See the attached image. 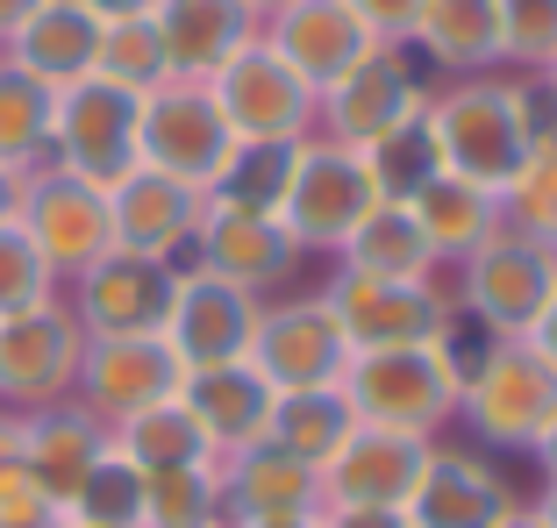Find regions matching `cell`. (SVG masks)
Returning a JSON list of instances; mask_svg holds the SVG:
<instances>
[{"label":"cell","mask_w":557,"mask_h":528,"mask_svg":"<svg viewBox=\"0 0 557 528\" xmlns=\"http://www.w3.org/2000/svg\"><path fill=\"white\" fill-rule=\"evenodd\" d=\"M429 136H436V165L458 172L472 186H500L515 179V165L529 158L536 136H557V93L543 79H500V72H479V79H450L443 93H429L422 108Z\"/></svg>","instance_id":"1"},{"label":"cell","mask_w":557,"mask_h":528,"mask_svg":"<svg viewBox=\"0 0 557 528\" xmlns=\"http://www.w3.org/2000/svg\"><path fill=\"white\" fill-rule=\"evenodd\" d=\"M344 400L364 429H394V436H422L436 443L458 422V336L450 343H414V350H350L344 364Z\"/></svg>","instance_id":"2"},{"label":"cell","mask_w":557,"mask_h":528,"mask_svg":"<svg viewBox=\"0 0 557 528\" xmlns=\"http://www.w3.org/2000/svg\"><path fill=\"white\" fill-rule=\"evenodd\" d=\"M458 422L479 436L486 450H529L557 414V364L543 357L529 336H486L479 350H465V322H458Z\"/></svg>","instance_id":"3"},{"label":"cell","mask_w":557,"mask_h":528,"mask_svg":"<svg viewBox=\"0 0 557 528\" xmlns=\"http://www.w3.org/2000/svg\"><path fill=\"white\" fill-rule=\"evenodd\" d=\"M379 200H386V193H379L364 150H344V143H329V136H308V143H294V172H286L278 222H286V236L300 243V257H314V250L336 257V250L350 243V229L372 222Z\"/></svg>","instance_id":"4"},{"label":"cell","mask_w":557,"mask_h":528,"mask_svg":"<svg viewBox=\"0 0 557 528\" xmlns=\"http://www.w3.org/2000/svg\"><path fill=\"white\" fill-rule=\"evenodd\" d=\"M557 293V250L543 236H522V229H500L493 243H479L472 257L458 264V322H472L479 336H529L543 322Z\"/></svg>","instance_id":"5"},{"label":"cell","mask_w":557,"mask_h":528,"mask_svg":"<svg viewBox=\"0 0 557 528\" xmlns=\"http://www.w3.org/2000/svg\"><path fill=\"white\" fill-rule=\"evenodd\" d=\"M322 300L344 322L350 350H414L458 336V307L436 279H364L336 264V279H322Z\"/></svg>","instance_id":"6"},{"label":"cell","mask_w":557,"mask_h":528,"mask_svg":"<svg viewBox=\"0 0 557 528\" xmlns=\"http://www.w3.org/2000/svg\"><path fill=\"white\" fill-rule=\"evenodd\" d=\"M136 129H144V93L115 79H79L58 93V115H50V143H58V172L115 193L144 158H136Z\"/></svg>","instance_id":"7"},{"label":"cell","mask_w":557,"mask_h":528,"mask_svg":"<svg viewBox=\"0 0 557 528\" xmlns=\"http://www.w3.org/2000/svg\"><path fill=\"white\" fill-rule=\"evenodd\" d=\"M208 93H214V108H222V122H230L236 150H294V143L314 136V93L294 79V65H286L264 36L214 72Z\"/></svg>","instance_id":"8"},{"label":"cell","mask_w":557,"mask_h":528,"mask_svg":"<svg viewBox=\"0 0 557 528\" xmlns=\"http://www.w3.org/2000/svg\"><path fill=\"white\" fill-rule=\"evenodd\" d=\"M429 108L422 93V65L408 43H379L364 65H350L344 79L314 100V136L344 150H379L386 136H400L414 115Z\"/></svg>","instance_id":"9"},{"label":"cell","mask_w":557,"mask_h":528,"mask_svg":"<svg viewBox=\"0 0 557 528\" xmlns=\"http://www.w3.org/2000/svg\"><path fill=\"white\" fill-rule=\"evenodd\" d=\"M136 158L164 179H186L200 193H214V179L230 172L236 136L222 122L208 86L194 79H164L158 93H144V129H136Z\"/></svg>","instance_id":"10"},{"label":"cell","mask_w":557,"mask_h":528,"mask_svg":"<svg viewBox=\"0 0 557 528\" xmlns=\"http://www.w3.org/2000/svg\"><path fill=\"white\" fill-rule=\"evenodd\" d=\"M250 364H258L272 393H308V386H336L350 364L344 322L329 314L322 293H294V300H264L258 314V343H250Z\"/></svg>","instance_id":"11"},{"label":"cell","mask_w":557,"mask_h":528,"mask_svg":"<svg viewBox=\"0 0 557 528\" xmlns=\"http://www.w3.org/2000/svg\"><path fill=\"white\" fill-rule=\"evenodd\" d=\"M258 314H264L258 293H244V286L214 279V272H200V264H186L180 293H172V314H164V343L180 350L186 372L244 364L250 343H258Z\"/></svg>","instance_id":"12"},{"label":"cell","mask_w":557,"mask_h":528,"mask_svg":"<svg viewBox=\"0 0 557 528\" xmlns=\"http://www.w3.org/2000/svg\"><path fill=\"white\" fill-rule=\"evenodd\" d=\"M515 507H522V493L500 479V464L486 450L429 443V464L400 514H408V528H500Z\"/></svg>","instance_id":"13"},{"label":"cell","mask_w":557,"mask_h":528,"mask_svg":"<svg viewBox=\"0 0 557 528\" xmlns=\"http://www.w3.org/2000/svg\"><path fill=\"white\" fill-rule=\"evenodd\" d=\"M258 36L278 50V58H286V65H294V79L308 86L314 100L344 79L350 65H364V58L379 50V36L350 15L344 0H286L278 15H264Z\"/></svg>","instance_id":"14"},{"label":"cell","mask_w":557,"mask_h":528,"mask_svg":"<svg viewBox=\"0 0 557 528\" xmlns=\"http://www.w3.org/2000/svg\"><path fill=\"white\" fill-rule=\"evenodd\" d=\"M194 264L264 300V293H278V286L300 272V243L286 236L278 215H250V208H222V200H208L200 236H194Z\"/></svg>","instance_id":"15"},{"label":"cell","mask_w":557,"mask_h":528,"mask_svg":"<svg viewBox=\"0 0 557 528\" xmlns=\"http://www.w3.org/2000/svg\"><path fill=\"white\" fill-rule=\"evenodd\" d=\"M108 215H115V250H129V257H158V264L180 272V257H194L208 193L186 186V179H164V172L136 165L129 179L108 193Z\"/></svg>","instance_id":"16"},{"label":"cell","mask_w":557,"mask_h":528,"mask_svg":"<svg viewBox=\"0 0 557 528\" xmlns=\"http://www.w3.org/2000/svg\"><path fill=\"white\" fill-rule=\"evenodd\" d=\"M79 386L94 400V414L129 422V414L158 407V400L186 393V364L164 336H94L79 357Z\"/></svg>","instance_id":"17"},{"label":"cell","mask_w":557,"mask_h":528,"mask_svg":"<svg viewBox=\"0 0 557 528\" xmlns=\"http://www.w3.org/2000/svg\"><path fill=\"white\" fill-rule=\"evenodd\" d=\"M180 293V272L158 257L108 250L79 272V329L86 336H164V314Z\"/></svg>","instance_id":"18"},{"label":"cell","mask_w":557,"mask_h":528,"mask_svg":"<svg viewBox=\"0 0 557 528\" xmlns=\"http://www.w3.org/2000/svg\"><path fill=\"white\" fill-rule=\"evenodd\" d=\"M22 215H29L22 229H29V243L50 257V272H86V264H100L115 250L108 193L72 179V172H44V179L29 186V208H22Z\"/></svg>","instance_id":"19"},{"label":"cell","mask_w":557,"mask_h":528,"mask_svg":"<svg viewBox=\"0 0 557 528\" xmlns=\"http://www.w3.org/2000/svg\"><path fill=\"white\" fill-rule=\"evenodd\" d=\"M422 464H429L422 436H394V429H364L358 422V436L322 464V507H408Z\"/></svg>","instance_id":"20"},{"label":"cell","mask_w":557,"mask_h":528,"mask_svg":"<svg viewBox=\"0 0 557 528\" xmlns=\"http://www.w3.org/2000/svg\"><path fill=\"white\" fill-rule=\"evenodd\" d=\"M222 507L230 521H314L322 514V472L278 443H250L222 457Z\"/></svg>","instance_id":"21"},{"label":"cell","mask_w":557,"mask_h":528,"mask_svg":"<svg viewBox=\"0 0 557 528\" xmlns=\"http://www.w3.org/2000/svg\"><path fill=\"white\" fill-rule=\"evenodd\" d=\"M86 357V329L58 307H29L0 322V393L15 400H50L79 379Z\"/></svg>","instance_id":"22"},{"label":"cell","mask_w":557,"mask_h":528,"mask_svg":"<svg viewBox=\"0 0 557 528\" xmlns=\"http://www.w3.org/2000/svg\"><path fill=\"white\" fill-rule=\"evenodd\" d=\"M150 22H158V36H164L172 79H194V86H208L214 72L230 65L236 50H250L258 29H264L244 0H158Z\"/></svg>","instance_id":"23"},{"label":"cell","mask_w":557,"mask_h":528,"mask_svg":"<svg viewBox=\"0 0 557 528\" xmlns=\"http://www.w3.org/2000/svg\"><path fill=\"white\" fill-rule=\"evenodd\" d=\"M414 65H436L450 79H479V72L508 65L500 43V0H422V15L408 29Z\"/></svg>","instance_id":"24"},{"label":"cell","mask_w":557,"mask_h":528,"mask_svg":"<svg viewBox=\"0 0 557 528\" xmlns=\"http://www.w3.org/2000/svg\"><path fill=\"white\" fill-rule=\"evenodd\" d=\"M400 208H408L414 229L429 236V257H436V264H465L479 243H493V236L508 229L500 193H493V186L458 179V172H429V179L414 186Z\"/></svg>","instance_id":"25"},{"label":"cell","mask_w":557,"mask_h":528,"mask_svg":"<svg viewBox=\"0 0 557 528\" xmlns=\"http://www.w3.org/2000/svg\"><path fill=\"white\" fill-rule=\"evenodd\" d=\"M186 414L200 422V436L214 443V457H230V450H250L264 443V422H272V379H264L258 364H214V372H186Z\"/></svg>","instance_id":"26"},{"label":"cell","mask_w":557,"mask_h":528,"mask_svg":"<svg viewBox=\"0 0 557 528\" xmlns=\"http://www.w3.org/2000/svg\"><path fill=\"white\" fill-rule=\"evenodd\" d=\"M100 29H108V22H100L86 0H44V8H36L8 43H15V65L29 72V79H44L50 93H65V86L94 79Z\"/></svg>","instance_id":"27"},{"label":"cell","mask_w":557,"mask_h":528,"mask_svg":"<svg viewBox=\"0 0 557 528\" xmlns=\"http://www.w3.org/2000/svg\"><path fill=\"white\" fill-rule=\"evenodd\" d=\"M100 450H108V436H100V422H94V414H79V407L36 414L29 436H22V464L36 472V486H44L58 507L86 486V472L100 464Z\"/></svg>","instance_id":"28"},{"label":"cell","mask_w":557,"mask_h":528,"mask_svg":"<svg viewBox=\"0 0 557 528\" xmlns=\"http://www.w3.org/2000/svg\"><path fill=\"white\" fill-rule=\"evenodd\" d=\"M115 450L144 472V479H158V472H194V464H222L214 443L200 436V422L186 414V400H158V407L115 422Z\"/></svg>","instance_id":"29"},{"label":"cell","mask_w":557,"mask_h":528,"mask_svg":"<svg viewBox=\"0 0 557 528\" xmlns=\"http://www.w3.org/2000/svg\"><path fill=\"white\" fill-rule=\"evenodd\" d=\"M358 436V414H350L344 386H308V393H278L272 400V422H264V443L294 450V457H308L314 472H322L336 450Z\"/></svg>","instance_id":"30"},{"label":"cell","mask_w":557,"mask_h":528,"mask_svg":"<svg viewBox=\"0 0 557 528\" xmlns=\"http://www.w3.org/2000/svg\"><path fill=\"white\" fill-rule=\"evenodd\" d=\"M344 272H364V279H436V257H429V236L414 229V215L400 200H379L372 222L350 229V243L336 250Z\"/></svg>","instance_id":"31"},{"label":"cell","mask_w":557,"mask_h":528,"mask_svg":"<svg viewBox=\"0 0 557 528\" xmlns=\"http://www.w3.org/2000/svg\"><path fill=\"white\" fill-rule=\"evenodd\" d=\"M144 472L122 457L115 443L100 450V464L86 472V486L65 500V521L72 528H144Z\"/></svg>","instance_id":"32"},{"label":"cell","mask_w":557,"mask_h":528,"mask_svg":"<svg viewBox=\"0 0 557 528\" xmlns=\"http://www.w3.org/2000/svg\"><path fill=\"white\" fill-rule=\"evenodd\" d=\"M144 528H230V507H222V464L158 472V479L144 486Z\"/></svg>","instance_id":"33"},{"label":"cell","mask_w":557,"mask_h":528,"mask_svg":"<svg viewBox=\"0 0 557 528\" xmlns=\"http://www.w3.org/2000/svg\"><path fill=\"white\" fill-rule=\"evenodd\" d=\"M100 79L129 86V93H158L164 79H172V58H164V36L150 15H122L100 29Z\"/></svg>","instance_id":"34"},{"label":"cell","mask_w":557,"mask_h":528,"mask_svg":"<svg viewBox=\"0 0 557 528\" xmlns=\"http://www.w3.org/2000/svg\"><path fill=\"white\" fill-rule=\"evenodd\" d=\"M50 115H58V93L22 65H0V165L36 158L50 143Z\"/></svg>","instance_id":"35"},{"label":"cell","mask_w":557,"mask_h":528,"mask_svg":"<svg viewBox=\"0 0 557 528\" xmlns=\"http://www.w3.org/2000/svg\"><path fill=\"white\" fill-rule=\"evenodd\" d=\"M500 215H508V229L550 243V229H557V136H536V143H529L515 179L500 186Z\"/></svg>","instance_id":"36"},{"label":"cell","mask_w":557,"mask_h":528,"mask_svg":"<svg viewBox=\"0 0 557 528\" xmlns=\"http://www.w3.org/2000/svg\"><path fill=\"white\" fill-rule=\"evenodd\" d=\"M286 172H294V150H236L230 172L214 179L208 200H222V208H250V215H278Z\"/></svg>","instance_id":"37"},{"label":"cell","mask_w":557,"mask_h":528,"mask_svg":"<svg viewBox=\"0 0 557 528\" xmlns=\"http://www.w3.org/2000/svg\"><path fill=\"white\" fill-rule=\"evenodd\" d=\"M500 43L522 79H543L557 65V0H500Z\"/></svg>","instance_id":"38"},{"label":"cell","mask_w":557,"mask_h":528,"mask_svg":"<svg viewBox=\"0 0 557 528\" xmlns=\"http://www.w3.org/2000/svg\"><path fill=\"white\" fill-rule=\"evenodd\" d=\"M29 307H50V257L29 243L22 222H0V322Z\"/></svg>","instance_id":"39"},{"label":"cell","mask_w":557,"mask_h":528,"mask_svg":"<svg viewBox=\"0 0 557 528\" xmlns=\"http://www.w3.org/2000/svg\"><path fill=\"white\" fill-rule=\"evenodd\" d=\"M364 158H372V179H379V193H386V200H408L429 172H443L436 165V136H429L422 115H414L400 136H386L379 150H364Z\"/></svg>","instance_id":"40"},{"label":"cell","mask_w":557,"mask_h":528,"mask_svg":"<svg viewBox=\"0 0 557 528\" xmlns=\"http://www.w3.org/2000/svg\"><path fill=\"white\" fill-rule=\"evenodd\" d=\"M344 8L379 36V43H408L414 15H422V0H344Z\"/></svg>","instance_id":"41"},{"label":"cell","mask_w":557,"mask_h":528,"mask_svg":"<svg viewBox=\"0 0 557 528\" xmlns=\"http://www.w3.org/2000/svg\"><path fill=\"white\" fill-rule=\"evenodd\" d=\"M322 528H408L400 507H322Z\"/></svg>","instance_id":"42"},{"label":"cell","mask_w":557,"mask_h":528,"mask_svg":"<svg viewBox=\"0 0 557 528\" xmlns=\"http://www.w3.org/2000/svg\"><path fill=\"white\" fill-rule=\"evenodd\" d=\"M529 343H536L543 357L557 364V293H550V307H543V322H536V329H529Z\"/></svg>","instance_id":"43"},{"label":"cell","mask_w":557,"mask_h":528,"mask_svg":"<svg viewBox=\"0 0 557 528\" xmlns=\"http://www.w3.org/2000/svg\"><path fill=\"white\" fill-rule=\"evenodd\" d=\"M86 8H94L100 22H122V15H150L158 0H86Z\"/></svg>","instance_id":"44"},{"label":"cell","mask_w":557,"mask_h":528,"mask_svg":"<svg viewBox=\"0 0 557 528\" xmlns=\"http://www.w3.org/2000/svg\"><path fill=\"white\" fill-rule=\"evenodd\" d=\"M529 457L543 464V479H557V414H550V429H543L536 443H529Z\"/></svg>","instance_id":"45"},{"label":"cell","mask_w":557,"mask_h":528,"mask_svg":"<svg viewBox=\"0 0 557 528\" xmlns=\"http://www.w3.org/2000/svg\"><path fill=\"white\" fill-rule=\"evenodd\" d=\"M36 8H44V0H0V36H15L22 22L36 15Z\"/></svg>","instance_id":"46"},{"label":"cell","mask_w":557,"mask_h":528,"mask_svg":"<svg viewBox=\"0 0 557 528\" xmlns=\"http://www.w3.org/2000/svg\"><path fill=\"white\" fill-rule=\"evenodd\" d=\"M22 436H29L22 422H0V464H15V457H22Z\"/></svg>","instance_id":"47"},{"label":"cell","mask_w":557,"mask_h":528,"mask_svg":"<svg viewBox=\"0 0 557 528\" xmlns=\"http://www.w3.org/2000/svg\"><path fill=\"white\" fill-rule=\"evenodd\" d=\"M15 200H22V186H15V172H8V165H0V222H8V215H15Z\"/></svg>","instance_id":"48"},{"label":"cell","mask_w":557,"mask_h":528,"mask_svg":"<svg viewBox=\"0 0 557 528\" xmlns=\"http://www.w3.org/2000/svg\"><path fill=\"white\" fill-rule=\"evenodd\" d=\"M536 514H543V528H557V479H543V500H536Z\"/></svg>","instance_id":"49"},{"label":"cell","mask_w":557,"mask_h":528,"mask_svg":"<svg viewBox=\"0 0 557 528\" xmlns=\"http://www.w3.org/2000/svg\"><path fill=\"white\" fill-rule=\"evenodd\" d=\"M500 528H543V514H536V507H515V514H508Z\"/></svg>","instance_id":"50"},{"label":"cell","mask_w":557,"mask_h":528,"mask_svg":"<svg viewBox=\"0 0 557 528\" xmlns=\"http://www.w3.org/2000/svg\"><path fill=\"white\" fill-rule=\"evenodd\" d=\"M230 528H322V514L314 521H230Z\"/></svg>","instance_id":"51"},{"label":"cell","mask_w":557,"mask_h":528,"mask_svg":"<svg viewBox=\"0 0 557 528\" xmlns=\"http://www.w3.org/2000/svg\"><path fill=\"white\" fill-rule=\"evenodd\" d=\"M8 528H72L65 514H44V521H8Z\"/></svg>","instance_id":"52"},{"label":"cell","mask_w":557,"mask_h":528,"mask_svg":"<svg viewBox=\"0 0 557 528\" xmlns=\"http://www.w3.org/2000/svg\"><path fill=\"white\" fill-rule=\"evenodd\" d=\"M244 8H250V15L264 22V15H278V8H286V0H244Z\"/></svg>","instance_id":"53"},{"label":"cell","mask_w":557,"mask_h":528,"mask_svg":"<svg viewBox=\"0 0 557 528\" xmlns=\"http://www.w3.org/2000/svg\"><path fill=\"white\" fill-rule=\"evenodd\" d=\"M543 86H550V93H557V65H550V72H543Z\"/></svg>","instance_id":"54"},{"label":"cell","mask_w":557,"mask_h":528,"mask_svg":"<svg viewBox=\"0 0 557 528\" xmlns=\"http://www.w3.org/2000/svg\"><path fill=\"white\" fill-rule=\"evenodd\" d=\"M550 250H557V229H550Z\"/></svg>","instance_id":"55"}]
</instances>
